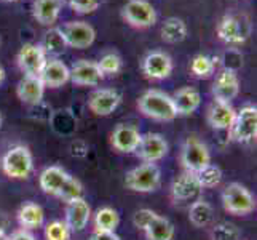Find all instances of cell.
Wrapping results in <instances>:
<instances>
[{"label": "cell", "mask_w": 257, "mask_h": 240, "mask_svg": "<svg viewBox=\"0 0 257 240\" xmlns=\"http://www.w3.org/2000/svg\"><path fill=\"white\" fill-rule=\"evenodd\" d=\"M138 108L146 117L154 120L171 122L177 117L171 96L160 90H147L138 100Z\"/></svg>", "instance_id": "cell-1"}, {"label": "cell", "mask_w": 257, "mask_h": 240, "mask_svg": "<svg viewBox=\"0 0 257 240\" xmlns=\"http://www.w3.org/2000/svg\"><path fill=\"white\" fill-rule=\"evenodd\" d=\"M4 173L12 180H28L34 170V158L26 146H13L2 158Z\"/></svg>", "instance_id": "cell-2"}, {"label": "cell", "mask_w": 257, "mask_h": 240, "mask_svg": "<svg viewBox=\"0 0 257 240\" xmlns=\"http://www.w3.org/2000/svg\"><path fill=\"white\" fill-rule=\"evenodd\" d=\"M216 34L227 45H241L251 35V23L244 15H225L219 21Z\"/></svg>", "instance_id": "cell-3"}, {"label": "cell", "mask_w": 257, "mask_h": 240, "mask_svg": "<svg viewBox=\"0 0 257 240\" xmlns=\"http://www.w3.org/2000/svg\"><path fill=\"white\" fill-rule=\"evenodd\" d=\"M160 183L162 173L155 164H143L125 175V186L135 192H154Z\"/></svg>", "instance_id": "cell-4"}, {"label": "cell", "mask_w": 257, "mask_h": 240, "mask_svg": "<svg viewBox=\"0 0 257 240\" xmlns=\"http://www.w3.org/2000/svg\"><path fill=\"white\" fill-rule=\"evenodd\" d=\"M222 205L230 215L244 216L255 210V200L243 184L230 183L222 192Z\"/></svg>", "instance_id": "cell-5"}, {"label": "cell", "mask_w": 257, "mask_h": 240, "mask_svg": "<svg viewBox=\"0 0 257 240\" xmlns=\"http://www.w3.org/2000/svg\"><path fill=\"white\" fill-rule=\"evenodd\" d=\"M120 15L123 21L136 29H147L157 23V10L147 0H128Z\"/></svg>", "instance_id": "cell-6"}, {"label": "cell", "mask_w": 257, "mask_h": 240, "mask_svg": "<svg viewBox=\"0 0 257 240\" xmlns=\"http://www.w3.org/2000/svg\"><path fill=\"white\" fill-rule=\"evenodd\" d=\"M181 164L185 172L198 173L211 164V154L208 146L195 136L187 138L181 149Z\"/></svg>", "instance_id": "cell-7"}, {"label": "cell", "mask_w": 257, "mask_h": 240, "mask_svg": "<svg viewBox=\"0 0 257 240\" xmlns=\"http://www.w3.org/2000/svg\"><path fill=\"white\" fill-rule=\"evenodd\" d=\"M230 135L238 143H251L257 136V108L255 106H243L236 111L235 120L230 127Z\"/></svg>", "instance_id": "cell-8"}, {"label": "cell", "mask_w": 257, "mask_h": 240, "mask_svg": "<svg viewBox=\"0 0 257 240\" xmlns=\"http://www.w3.org/2000/svg\"><path fill=\"white\" fill-rule=\"evenodd\" d=\"M48 61V56L40 47V43H24L18 51L16 63L24 75L40 77L43 67Z\"/></svg>", "instance_id": "cell-9"}, {"label": "cell", "mask_w": 257, "mask_h": 240, "mask_svg": "<svg viewBox=\"0 0 257 240\" xmlns=\"http://www.w3.org/2000/svg\"><path fill=\"white\" fill-rule=\"evenodd\" d=\"M63 34L67 47L77 48V50H85L91 47L96 40V31L91 24L85 21H69L63 26Z\"/></svg>", "instance_id": "cell-10"}, {"label": "cell", "mask_w": 257, "mask_h": 240, "mask_svg": "<svg viewBox=\"0 0 257 240\" xmlns=\"http://www.w3.org/2000/svg\"><path fill=\"white\" fill-rule=\"evenodd\" d=\"M173 59L171 56L165 51L154 50L147 53L143 59L141 69L147 78L150 80H165L171 75L173 72Z\"/></svg>", "instance_id": "cell-11"}, {"label": "cell", "mask_w": 257, "mask_h": 240, "mask_svg": "<svg viewBox=\"0 0 257 240\" xmlns=\"http://www.w3.org/2000/svg\"><path fill=\"white\" fill-rule=\"evenodd\" d=\"M121 103V96L113 88H97L88 98V108L94 115L107 117Z\"/></svg>", "instance_id": "cell-12"}, {"label": "cell", "mask_w": 257, "mask_h": 240, "mask_svg": "<svg viewBox=\"0 0 257 240\" xmlns=\"http://www.w3.org/2000/svg\"><path fill=\"white\" fill-rule=\"evenodd\" d=\"M240 93V78L236 70L224 67L212 84V96L216 101L230 103Z\"/></svg>", "instance_id": "cell-13"}, {"label": "cell", "mask_w": 257, "mask_h": 240, "mask_svg": "<svg viewBox=\"0 0 257 240\" xmlns=\"http://www.w3.org/2000/svg\"><path fill=\"white\" fill-rule=\"evenodd\" d=\"M168 141L160 133H147L141 138V143L136 149L138 155L144 160L146 164H155L162 160L168 154Z\"/></svg>", "instance_id": "cell-14"}, {"label": "cell", "mask_w": 257, "mask_h": 240, "mask_svg": "<svg viewBox=\"0 0 257 240\" xmlns=\"http://www.w3.org/2000/svg\"><path fill=\"white\" fill-rule=\"evenodd\" d=\"M70 70V82L78 87H96L104 78L102 72L97 67L96 61L90 59H78L77 63L69 67Z\"/></svg>", "instance_id": "cell-15"}, {"label": "cell", "mask_w": 257, "mask_h": 240, "mask_svg": "<svg viewBox=\"0 0 257 240\" xmlns=\"http://www.w3.org/2000/svg\"><path fill=\"white\" fill-rule=\"evenodd\" d=\"M45 85L40 80V77H31L24 75L16 87V95L20 101L28 106H37L43 96H45Z\"/></svg>", "instance_id": "cell-16"}, {"label": "cell", "mask_w": 257, "mask_h": 240, "mask_svg": "<svg viewBox=\"0 0 257 240\" xmlns=\"http://www.w3.org/2000/svg\"><path fill=\"white\" fill-rule=\"evenodd\" d=\"M235 114L236 111L230 103L214 100L208 108V123L211 125V128H214L217 131L230 130L235 120Z\"/></svg>", "instance_id": "cell-17"}, {"label": "cell", "mask_w": 257, "mask_h": 240, "mask_svg": "<svg viewBox=\"0 0 257 240\" xmlns=\"http://www.w3.org/2000/svg\"><path fill=\"white\" fill-rule=\"evenodd\" d=\"M143 135L133 125H117L112 133V146L123 154L136 152Z\"/></svg>", "instance_id": "cell-18"}, {"label": "cell", "mask_w": 257, "mask_h": 240, "mask_svg": "<svg viewBox=\"0 0 257 240\" xmlns=\"http://www.w3.org/2000/svg\"><path fill=\"white\" fill-rule=\"evenodd\" d=\"M91 218V208L88 202L80 197L67 203L66 208V224L74 232H80L88 226V221Z\"/></svg>", "instance_id": "cell-19"}, {"label": "cell", "mask_w": 257, "mask_h": 240, "mask_svg": "<svg viewBox=\"0 0 257 240\" xmlns=\"http://www.w3.org/2000/svg\"><path fill=\"white\" fill-rule=\"evenodd\" d=\"M61 10H63L61 0H34L32 2V18L40 26L51 28L58 21Z\"/></svg>", "instance_id": "cell-20"}, {"label": "cell", "mask_w": 257, "mask_h": 240, "mask_svg": "<svg viewBox=\"0 0 257 240\" xmlns=\"http://www.w3.org/2000/svg\"><path fill=\"white\" fill-rule=\"evenodd\" d=\"M40 80L45 87L59 88V87L66 85L70 80V70L61 59H58V58L48 59L45 67L42 70V74H40Z\"/></svg>", "instance_id": "cell-21"}, {"label": "cell", "mask_w": 257, "mask_h": 240, "mask_svg": "<svg viewBox=\"0 0 257 240\" xmlns=\"http://www.w3.org/2000/svg\"><path fill=\"white\" fill-rule=\"evenodd\" d=\"M171 100L174 103L177 115H190L200 108L201 95L193 87H182L171 96Z\"/></svg>", "instance_id": "cell-22"}, {"label": "cell", "mask_w": 257, "mask_h": 240, "mask_svg": "<svg viewBox=\"0 0 257 240\" xmlns=\"http://www.w3.org/2000/svg\"><path fill=\"white\" fill-rule=\"evenodd\" d=\"M67 178H69V173L66 170H63V168L58 165H51V167H47L45 170L40 173L39 183L43 192L58 197L64 183L67 181Z\"/></svg>", "instance_id": "cell-23"}, {"label": "cell", "mask_w": 257, "mask_h": 240, "mask_svg": "<svg viewBox=\"0 0 257 240\" xmlns=\"http://www.w3.org/2000/svg\"><path fill=\"white\" fill-rule=\"evenodd\" d=\"M201 186L197 180V175L190 172H184L173 181L171 192L176 200H190L195 195H198Z\"/></svg>", "instance_id": "cell-24"}, {"label": "cell", "mask_w": 257, "mask_h": 240, "mask_svg": "<svg viewBox=\"0 0 257 240\" xmlns=\"http://www.w3.org/2000/svg\"><path fill=\"white\" fill-rule=\"evenodd\" d=\"M18 221L23 229H37L42 227L43 223H45V213H43V208L40 205L34 202H28L20 208L18 211Z\"/></svg>", "instance_id": "cell-25"}, {"label": "cell", "mask_w": 257, "mask_h": 240, "mask_svg": "<svg viewBox=\"0 0 257 240\" xmlns=\"http://www.w3.org/2000/svg\"><path fill=\"white\" fill-rule=\"evenodd\" d=\"M187 24H185L181 18H168L163 21L160 35L166 43H181L187 39Z\"/></svg>", "instance_id": "cell-26"}, {"label": "cell", "mask_w": 257, "mask_h": 240, "mask_svg": "<svg viewBox=\"0 0 257 240\" xmlns=\"http://www.w3.org/2000/svg\"><path fill=\"white\" fill-rule=\"evenodd\" d=\"M40 47L45 51V55L51 56H59L63 55L67 48V43L64 39V34L59 28H50L45 34H43V39L40 42Z\"/></svg>", "instance_id": "cell-27"}, {"label": "cell", "mask_w": 257, "mask_h": 240, "mask_svg": "<svg viewBox=\"0 0 257 240\" xmlns=\"http://www.w3.org/2000/svg\"><path fill=\"white\" fill-rule=\"evenodd\" d=\"M144 232L147 240H173L176 229L170 219L155 215V218L150 221V224L146 227Z\"/></svg>", "instance_id": "cell-28"}, {"label": "cell", "mask_w": 257, "mask_h": 240, "mask_svg": "<svg viewBox=\"0 0 257 240\" xmlns=\"http://www.w3.org/2000/svg\"><path fill=\"white\" fill-rule=\"evenodd\" d=\"M214 218V210L205 200H195L189 208V219L195 227H206Z\"/></svg>", "instance_id": "cell-29"}, {"label": "cell", "mask_w": 257, "mask_h": 240, "mask_svg": "<svg viewBox=\"0 0 257 240\" xmlns=\"http://www.w3.org/2000/svg\"><path fill=\"white\" fill-rule=\"evenodd\" d=\"M120 224V215L117 210L110 207H102L96 211L94 227L99 232H115V229Z\"/></svg>", "instance_id": "cell-30"}, {"label": "cell", "mask_w": 257, "mask_h": 240, "mask_svg": "<svg viewBox=\"0 0 257 240\" xmlns=\"http://www.w3.org/2000/svg\"><path fill=\"white\" fill-rule=\"evenodd\" d=\"M216 63H217L216 58H211L208 55H197V56H193L192 63H190V70L195 77L208 78L214 74Z\"/></svg>", "instance_id": "cell-31"}, {"label": "cell", "mask_w": 257, "mask_h": 240, "mask_svg": "<svg viewBox=\"0 0 257 240\" xmlns=\"http://www.w3.org/2000/svg\"><path fill=\"white\" fill-rule=\"evenodd\" d=\"M195 175H197V180L201 186V189L203 188H216V186L222 181V170L214 164L206 165L203 170H200Z\"/></svg>", "instance_id": "cell-32"}, {"label": "cell", "mask_w": 257, "mask_h": 240, "mask_svg": "<svg viewBox=\"0 0 257 240\" xmlns=\"http://www.w3.org/2000/svg\"><path fill=\"white\" fill-rule=\"evenodd\" d=\"M96 63L104 77L105 75H117L123 69V59L120 58V55H117V53H105V55L99 61H96Z\"/></svg>", "instance_id": "cell-33"}, {"label": "cell", "mask_w": 257, "mask_h": 240, "mask_svg": "<svg viewBox=\"0 0 257 240\" xmlns=\"http://www.w3.org/2000/svg\"><path fill=\"white\" fill-rule=\"evenodd\" d=\"M58 197H59L61 200H64L66 203L72 202V200H75V199L83 197V186H82V183L69 175L67 181L64 183L63 189H61V192H59Z\"/></svg>", "instance_id": "cell-34"}, {"label": "cell", "mask_w": 257, "mask_h": 240, "mask_svg": "<svg viewBox=\"0 0 257 240\" xmlns=\"http://www.w3.org/2000/svg\"><path fill=\"white\" fill-rule=\"evenodd\" d=\"M212 240H240L241 234L238 227L232 223H219L211 230Z\"/></svg>", "instance_id": "cell-35"}, {"label": "cell", "mask_w": 257, "mask_h": 240, "mask_svg": "<svg viewBox=\"0 0 257 240\" xmlns=\"http://www.w3.org/2000/svg\"><path fill=\"white\" fill-rule=\"evenodd\" d=\"M70 234H72V230L69 229L66 221H51L45 227L47 240H70Z\"/></svg>", "instance_id": "cell-36"}, {"label": "cell", "mask_w": 257, "mask_h": 240, "mask_svg": "<svg viewBox=\"0 0 257 240\" xmlns=\"http://www.w3.org/2000/svg\"><path fill=\"white\" fill-rule=\"evenodd\" d=\"M61 2L78 15L94 13L101 5V0H61Z\"/></svg>", "instance_id": "cell-37"}, {"label": "cell", "mask_w": 257, "mask_h": 240, "mask_svg": "<svg viewBox=\"0 0 257 240\" xmlns=\"http://www.w3.org/2000/svg\"><path fill=\"white\" fill-rule=\"evenodd\" d=\"M157 213L149 210V208H143V210H138L135 213V216H133V223H135V226L141 230H146V227L150 224V221H152L155 218Z\"/></svg>", "instance_id": "cell-38"}, {"label": "cell", "mask_w": 257, "mask_h": 240, "mask_svg": "<svg viewBox=\"0 0 257 240\" xmlns=\"http://www.w3.org/2000/svg\"><path fill=\"white\" fill-rule=\"evenodd\" d=\"M5 240H35V237L28 232L26 229H20V230H15L12 235H8Z\"/></svg>", "instance_id": "cell-39"}, {"label": "cell", "mask_w": 257, "mask_h": 240, "mask_svg": "<svg viewBox=\"0 0 257 240\" xmlns=\"http://www.w3.org/2000/svg\"><path fill=\"white\" fill-rule=\"evenodd\" d=\"M90 240H121V238L115 232H99V230H94Z\"/></svg>", "instance_id": "cell-40"}, {"label": "cell", "mask_w": 257, "mask_h": 240, "mask_svg": "<svg viewBox=\"0 0 257 240\" xmlns=\"http://www.w3.org/2000/svg\"><path fill=\"white\" fill-rule=\"evenodd\" d=\"M5 77H7V70H5L4 64L0 63V87H2V84L5 82Z\"/></svg>", "instance_id": "cell-41"}, {"label": "cell", "mask_w": 257, "mask_h": 240, "mask_svg": "<svg viewBox=\"0 0 257 240\" xmlns=\"http://www.w3.org/2000/svg\"><path fill=\"white\" fill-rule=\"evenodd\" d=\"M7 237H5V230H4V227L0 226V240H5Z\"/></svg>", "instance_id": "cell-42"}, {"label": "cell", "mask_w": 257, "mask_h": 240, "mask_svg": "<svg viewBox=\"0 0 257 240\" xmlns=\"http://www.w3.org/2000/svg\"><path fill=\"white\" fill-rule=\"evenodd\" d=\"M2 2H7V4H15V2H20V0H2Z\"/></svg>", "instance_id": "cell-43"}, {"label": "cell", "mask_w": 257, "mask_h": 240, "mask_svg": "<svg viewBox=\"0 0 257 240\" xmlns=\"http://www.w3.org/2000/svg\"><path fill=\"white\" fill-rule=\"evenodd\" d=\"M2 122H4V119H2V114H0V128H2Z\"/></svg>", "instance_id": "cell-44"}]
</instances>
